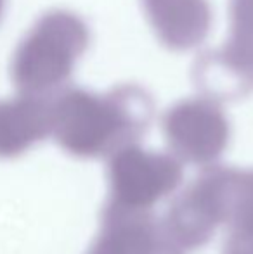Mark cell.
Returning <instances> with one entry per match:
<instances>
[{"instance_id": "1", "label": "cell", "mask_w": 253, "mask_h": 254, "mask_svg": "<svg viewBox=\"0 0 253 254\" xmlns=\"http://www.w3.org/2000/svg\"><path fill=\"white\" fill-rule=\"evenodd\" d=\"M155 106L144 88L120 85L106 94L63 88L51 101V133L78 157H99L135 144L148 131Z\"/></svg>"}, {"instance_id": "2", "label": "cell", "mask_w": 253, "mask_h": 254, "mask_svg": "<svg viewBox=\"0 0 253 254\" xmlns=\"http://www.w3.org/2000/svg\"><path fill=\"white\" fill-rule=\"evenodd\" d=\"M90 44V30L78 14L52 9L38 17L19 42L10 78L19 94L51 97L68 83Z\"/></svg>"}, {"instance_id": "3", "label": "cell", "mask_w": 253, "mask_h": 254, "mask_svg": "<svg viewBox=\"0 0 253 254\" xmlns=\"http://www.w3.org/2000/svg\"><path fill=\"white\" fill-rule=\"evenodd\" d=\"M182 168L169 154L149 152L135 144L111 154L109 206L128 211H148L179 185Z\"/></svg>"}, {"instance_id": "4", "label": "cell", "mask_w": 253, "mask_h": 254, "mask_svg": "<svg viewBox=\"0 0 253 254\" xmlns=\"http://www.w3.org/2000/svg\"><path fill=\"white\" fill-rule=\"evenodd\" d=\"M231 170H206L172 204L163 223L173 244L184 249H196L208 242L215 228L226 221Z\"/></svg>"}, {"instance_id": "5", "label": "cell", "mask_w": 253, "mask_h": 254, "mask_svg": "<svg viewBox=\"0 0 253 254\" xmlns=\"http://www.w3.org/2000/svg\"><path fill=\"white\" fill-rule=\"evenodd\" d=\"M229 131L222 107L208 97L180 101L163 116V133L170 151L187 163L215 161L226 151Z\"/></svg>"}, {"instance_id": "6", "label": "cell", "mask_w": 253, "mask_h": 254, "mask_svg": "<svg viewBox=\"0 0 253 254\" xmlns=\"http://www.w3.org/2000/svg\"><path fill=\"white\" fill-rule=\"evenodd\" d=\"M90 254H182L148 211L109 206Z\"/></svg>"}, {"instance_id": "7", "label": "cell", "mask_w": 253, "mask_h": 254, "mask_svg": "<svg viewBox=\"0 0 253 254\" xmlns=\"http://www.w3.org/2000/svg\"><path fill=\"white\" fill-rule=\"evenodd\" d=\"M146 19L170 51H189L208 37L212 9L208 0H142Z\"/></svg>"}, {"instance_id": "8", "label": "cell", "mask_w": 253, "mask_h": 254, "mask_svg": "<svg viewBox=\"0 0 253 254\" xmlns=\"http://www.w3.org/2000/svg\"><path fill=\"white\" fill-rule=\"evenodd\" d=\"M51 133L49 97L21 94L0 101V157H16Z\"/></svg>"}, {"instance_id": "9", "label": "cell", "mask_w": 253, "mask_h": 254, "mask_svg": "<svg viewBox=\"0 0 253 254\" xmlns=\"http://www.w3.org/2000/svg\"><path fill=\"white\" fill-rule=\"evenodd\" d=\"M226 223L231 234L222 254H253V170H231Z\"/></svg>"}, {"instance_id": "10", "label": "cell", "mask_w": 253, "mask_h": 254, "mask_svg": "<svg viewBox=\"0 0 253 254\" xmlns=\"http://www.w3.org/2000/svg\"><path fill=\"white\" fill-rule=\"evenodd\" d=\"M231 33L217 57L248 87L253 85V0H231Z\"/></svg>"}, {"instance_id": "11", "label": "cell", "mask_w": 253, "mask_h": 254, "mask_svg": "<svg viewBox=\"0 0 253 254\" xmlns=\"http://www.w3.org/2000/svg\"><path fill=\"white\" fill-rule=\"evenodd\" d=\"M3 3H5V0H0V17H2V12H3Z\"/></svg>"}]
</instances>
